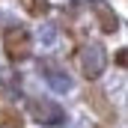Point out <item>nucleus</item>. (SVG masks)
Masks as SVG:
<instances>
[{
    "label": "nucleus",
    "instance_id": "obj_1",
    "mask_svg": "<svg viewBox=\"0 0 128 128\" xmlns=\"http://www.w3.org/2000/svg\"><path fill=\"white\" fill-rule=\"evenodd\" d=\"M3 48H6V57L12 63H21L30 57V48H33V39L24 27H6L3 30Z\"/></svg>",
    "mask_w": 128,
    "mask_h": 128
},
{
    "label": "nucleus",
    "instance_id": "obj_2",
    "mask_svg": "<svg viewBox=\"0 0 128 128\" xmlns=\"http://www.w3.org/2000/svg\"><path fill=\"white\" fill-rule=\"evenodd\" d=\"M21 6L27 9V15H33V18H42L48 12V0H21Z\"/></svg>",
    "mask_w": 128,
    "mask_h": 128
},
{
    "label": "nucleus",
    "instance_id": "obj_3",
    "mask_svg": "<svg viewBox=\"0 0 128 128\" xmlns=\"http://www.w3.org/2000/svg\"><path fill=\"white\" fill-rule=\"evenodd\" d=\"M96 18L101 21V27H104V30H116V15H113L107 6H98V9H96Z\"/></svg>",
    "mask_w": 128,
    "mask_h": 128
}]
</instances>
